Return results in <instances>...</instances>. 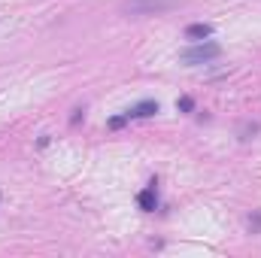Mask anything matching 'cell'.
<instances>
[{
  "label": "cell",
  "instance_id": "obj_1",
  "mask_svg": "<svg viewBox=\"0 0 261 258\" xmlns=\"http://www.w3.org/2000/svg\"><path fill=\"white\" fill-rule=\"evenodd\" d=\"M219 55H222V46H219V43L200 40L197 46H189V49L179 52V61L189 64V67H195V64H210V61H216Z\"/></svg>",
  "mask_w": 261,
  "mask_h": 258
},
{
  "label": "cell",
  "instance_id": "obj_2",
  "mask_svg": "<svg viewBox=\"0 0 261 258\" xmlns=\"http://www.w3.org/2000/svg\"><path fill=\"white\" fill-rule=\"evenodd\" d=\"M173 6H176V0H128L122 9H125V15L143 18V15H161V12H167Z\"/></svg>",
  "mask_w": 261,
  "mask_h": 258
},
{
  "label": "cell",
  "instance_id": "obj_3",
  "mask_svg": "<svg viewBox=\"0 0 261 258\" xmlns=\"http://www.w3.org/2000/svg\"><path fill=\"white\" fill-rule=\"evenodd\" d=\"M137 203H140L143 213H155V210H158V189H155V179L137 194Z\"/></svg>",
  "mask_w": 261,
  "mask_h": 258
},
{
  "label": "cell",
  "instance_id": "obj_4",
  "mask_svg": "<svg viewBox=\"0 0 261 258\" xmlns=\"http://www.w3.org/2000/svg\"><path fill=\"white\" fill-rule=\"evenodd\" d=\"M158 113V100H140L128 110V119H149Z\"/></svg>",
  "mask_w": 261,
  "mask_h": 258
},
{
  "label": "cell",
  "instance_id": "obj_5",
  "mask_svg": "<svg viewBox=\"0 0 261 258\" xmlns=\"http://www.w3.org/2000/svg\"><path fill=\"white\" fill-rule=\"evenodd\" d=\"M210 37H213V24H206V21H195V24L186 28V40L200 43V40H210Z\"/></svg>",
  "mask_w": 261,
  "mask_h": 258
},
{
  "label": "cell",
  "instance_id": "obj_6",
  "mask_svg": "<svg viewBox=\"0 0 261 258\" xmlns=\"http://www.w3.org/2000/svg\"><path fill=\"white\" fill-rule=\"evenodd\" d=\"M176 110H179V113H192V110H195V100H192L189 94H182V97L176 100Z\"/></svg>",
  "mask_w": 261,
  "mask_h": 258
},
{
  "label": "cell",
  "instance_id": "obj_7",
  "mask_svg": "<svg viewBox=\"0 0 261 258\" xmlns=\"http://www.w3.org/2000/svg\"><path fill=\"white\" fill-rule=\"evenodd\" d=\"M258 131H261V125L258 122H252V125H246V128L240 131V140H249V137H255Z\"/></svg>",
  "mask_w": 261,
  "mask_h": 258
},
{
  "label": "cell",
  "instance_id": "obj_8",
  "mask_svg": "<svg viewBox=\"0 0 261 258\" xmlns=\"http://www.w3.org/2000/svg\"><path fill=\"white\" fill-rule=\"evenodd\" d=\"M128 122H130V119H128V113H125V116H116V119H110V128L119 131V128H125Z\"/></svg>",
  "mask_w": 261,
  "mask_h": 258
},
{
  "label": "cell",
  "instance_id": "obj_9",
  "mask_svg": "<svg viewBox=\"0 0 261 258\" xmlns=\"http://www.w3.org/2000/svg\"><path fill=\"white\" fill-rule=\"evenodd\" d=\"M249 231H252V234H261V213L249 216Z\"/></svg>",
  "mask_w": 261,
  "mask_h": 258
},
{
  "label": "cell",
  "instance_id": "obj_10",
  "mask_svg": "<svg viewBox=\"0 0 261 258\" xmlns=\"http://www.w3.org/2000/svg\"><path fill=\"white\" fill-rule=\"evenodd\" d=\"M82 116H85V107H76V110H73V116H70V125H76Z\"/></svg>",
  "mask_w": 261,
  "mask_h": 258
}]
</instances>
